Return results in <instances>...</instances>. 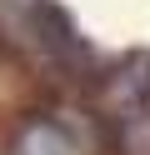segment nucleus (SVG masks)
Listing matches in <instances>:
<instances>
[{
    "mask_svg": "<svg viewBox=\"0 0 150 155\" xmlns=\"http://www.w3.org/2000/svg\"><path fill=\"white\" fill-rule=\"evenodd\" d=\"M5 155H80V140L65 130L60 120H25L15 130V140H10Z\"/></svg>",
    "mask_w": 150,
    "mask_h": 155,
    "instance_id": "nucleus-2",
    "label": "nucleus"
},
{
    "mask_svg": "<svg viewBox=\"0 0 150 155\" xmlns=\"http://www.w3.org/2000/svg\"><path fill=\"white\" fill-rule=\"evenodd\" d=\"M150 110V55H125L95 75V115L105 125L135 120Z\"/></svg>",
    "mask_w": 150,
    "mask_h": 155,
    "instance_id": "nucleus-1",
    "label": "nucleus"
},
{
    "mask_svg": "<svg viewBox=\"0 0 150 155\" xmlns=\"http://www.w3.org/2000/svg\"><path fill=\"white\" fill-rule=\"evenodd\" d=\"M110 140H115V155H150V110L110 125Z\"/></svg>",
    "mask_w": 150,
    "mask_h": 155,
    "instance_id": "nucleus-3",
    "label": "nucleus"
}]
</instances>
